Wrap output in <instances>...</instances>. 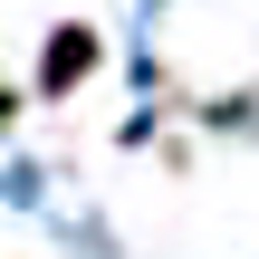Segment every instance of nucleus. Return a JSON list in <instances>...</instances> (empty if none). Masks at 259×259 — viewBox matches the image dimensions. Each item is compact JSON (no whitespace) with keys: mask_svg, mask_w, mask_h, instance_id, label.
I'll list each match as a JSON object with an SVG mask.
<instances>
[{"mask_svg":"<svg viewBox=\"0 0 259 259\" xmlns=\"http://www.w3.org/2000/svg\"><path fill=\"white\" fill-rule=\"evenodd\" d=\"M87 67H96V29H58V38H48V77H38V87H48V96H67Z\"/></svg>","mask_w":259,"mask_h":259,"instance_id":"1","label":"nucleus"}]
</instances>
